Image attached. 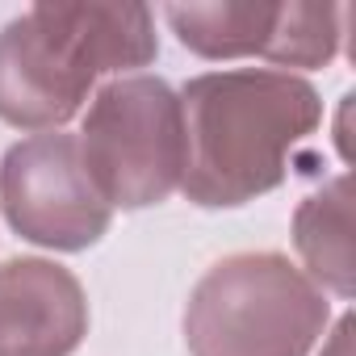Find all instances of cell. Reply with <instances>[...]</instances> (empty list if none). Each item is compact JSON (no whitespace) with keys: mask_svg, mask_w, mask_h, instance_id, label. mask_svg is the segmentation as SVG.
Masks as SVG:
<instances>
[{"mask_svg":"<svg viewBox=\"0 0 356 356\" xmlns=\"http://www.w3.org/2000/svg\"><path fill=\"white\" fill-rule=\"evenodd\" d=\"M331 318L327 293L281 252H235L185 302L189 356H310Z\"/></svg>","mask_w":356,"mask_h":356,"instance_id":"3957f363","label":"cell"},{"mask_svg":"<svg viewBox=\"0 0 356 356\" xmlns=\"http://www.w3.org/2000/svg\"><path fill=\"white\" fill-rule=\"evenodd\" d=\"M323 356H352V318H348V314H343V318L335 323V331L327 335Z\"/></svg>","mask_w":356,"mask_h":356,"instance_id":"9c48e42d","label":"cell"},{"mask_svg":"<svg viewBox=\"0 0 356 356\" xmlns=\"http://www.w3.org/2000/svg\"><path fill=\"white\" fill-rule=\"evenodd\" d=\"M293 248L302 256V273L335 298H352V176L339 172L323 181L310 197H302L293 214Z\"/></svg>","mask_w":356,"mask_h":356,"instance_id":"ba28073f","label":"cell"},{"mask_svg":"<svg viewBox=\"0 0 356 356\" xmlns=\"http://www.w3.org/2000/svg\"><path fill=\"white\" fill-rule=\"evenodd\" d=\"M0 210L22 239L55 252H84L101 243L113 222L109 202L80 159V143L59 130L22 138L5 151Z\"/></svg>","mask_w":356,"mask_h":356,"instance_id":"5b68a950","label":"cell"},{"mask_svg":"<svg viewBox=\"0 0 356 356\" xmlns=\"http://www.w3.org/2000/svg\"><path fill=\"white\" fill-rule=\"evenodd\" d=\"M88 335V298L72 268L17 256L0 264V356H72Z\"/></svg>","mask_w":356,"mask_h":356,"instance_id":"52a82bcc","label":"cell"},{"mask_svg":"<svg viewBox=\"0 0 356 356\" xmlns=\"http://www.w3.org/2000/svg\"><path fill=\"white\" fill-rule=\"evenodd\" d=\"M155 55L147 5H30L0 30V122L59 130L101 76H130Z\"/></svg>","mask_w":356,"mask_h":356,"instance_id":"7a4b0ae2","label":"cell"},{"mask_svg":"<svg viewBox=\"0 0 356 356\" xmlns=\"http://www.w3.org/2000/svg\"><path fill=\"white\" fill-rule=\"evenodd\" d=\"M172 34L202 59L260 55L277 67H318L327 30L306 0H214V5H168Z\"/></svg>","mask_w":356,"mask_h":356,"instance_id":"8992f818","label":"cell"},{"mask_svg":"<svg viewBox=\"0 0 356 356\" xmlns=\"http://www.w3.org/2000/svg\"><path fill=\"white\" fill-rule=\"evenodd\" d=\"M323 101L310 80L273 67L206 72L181 88V189L202 210H231L273 193L318 130Z\"/></svg>","mask_w":356,"mask_h":356,"instance_id":"6da1fadb","label":"cell"},{"mask_svg":"<svg viewBox=\"0 0 356 356\" xmlns=\"http://www.w3.org/2000/svg\"><path fill=\"white\" fill-rule=\"evenodd\" d=\"M76 143L109 210H147L181 189V97L159 76L130 72L101 84Z\"/></svg>","mask_w":356,"mask_h":356,"instance_id":"277c9868","label":"cell"}]
</instances>
